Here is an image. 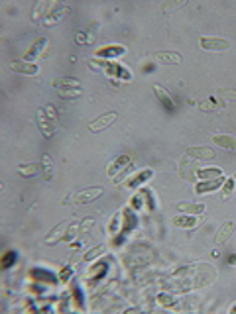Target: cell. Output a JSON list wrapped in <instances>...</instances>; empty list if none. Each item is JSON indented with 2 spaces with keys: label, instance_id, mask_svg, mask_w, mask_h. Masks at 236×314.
Here are the masks:
<instances>
[{
  "label": "cell",
  "instance_id": "obj_1",
  "mask_svg": "<svg viewBox=\"0 0 236 314\" xmlns=\"http://www.w3.org/2000/svg\"><path fill=\"white\" fill-rule=\"evenodd\" d=\"M104 188L102 187H89V188H79L75 192H71L65 200V204H91L97 198H101Z\"/></svg>",
  "mask_w": 236,
  "mask_h": 314
},
{
  "label": "cell",
  "instance_id": "obj_2",
  "mask_svg": "<svg viewBox=\"0 0 236 314\" xmlns=\"http://www.w3.org/2000/svg\"><path fill=\"white\" fill-rule=\"evenodd\" d=\"M35 120H37V128H39V132H41L43 138H51V136L59 130V120L53 118V116H49V112L45 110V106H39V108H37Z\"/></svg>",
  "mask_w": 236,
  "mask_h": 314
},
{
  "label": "cell",
  "instance_id": "obj_3",
  "mask_svg": "<svg viewBox=\"0 0 236 314\" xmlns=\"http://www.w3.org/2000/svg\"><path fill=\"white\" fill-rule=\"evenodd\" d=\"M130 167H132V159H130V156L114 157V161H110V163L106 165V177H108V179H114L118 173H126Z\"/></svg>",
  "mask_w": 236,
  "mask_h": 314
},
{
  "label": "cell",
  "instance_id": "obj_4",
  "mask_svg": "<svg viewBox=\"0 0 236 314\" xmlns=\"http://www.w3.org/2000/svg\"><path fill=\"white\" fill-rule=\"evenodd\" d=\"M152 177H154V171H152V169H142V171H138V173H132L128 179H124V181L120 183V187L122 188H140L142 185H146Z\"/></svg>",
  "mask_w": 236,
  "mask_h": 314
},
{
  "label": "cell",
  "instance_id": "obj_5",
  "mask_svg": "<svg viewBox=\"0 0 236 314\" xmlns=\"http://www.w3.org/2000/svg\"><path fill=\"white\" fill-rule=\"evenodd\" d=\"M69 12H71V6H69V4L55 2V6L51 8V12L47 14V18H45L41 24H43V26H55V24H59L61 20H65V18H67Z\"/></svg>",
  "mask_w": 236,
  "mask_h": 314
},
{
  "label": "cell",
  "instance_id": "obj_6",
  "mask_svg": "<svg viewBox=\"0 0 236 314\" xmlns=\"http://www.w3.org/2000/svg\"><path fill=\"white\" fill-rule=\"evenodd\" d=\"M8 67H10V71H14V73H18V75H28V77L39 73L37 63L26 61L24 57H22V59H12V61L8 63Z\"/></svg>",
  "mask_w": 236,
  "mask_h": 314
},
{
  "label": "cell",
  "instance_id": "obj_7",
  "mask_svg": "<svg viewBox=\"0 0 236 314\" xmlns=\"http://www.w3.org/2000/svg\"><path fill=\"white\" fill-rule=\"evenodd\" d=\"M199 45H201V49H205V51H227L231 47V41L225 39V37L213 35V37H201Z\"/></svg>",
  "mask_w": 236,
  "mask_h": 314
},
{
  "label": "cell",
  "instance_id": "obj_8",
  "mask_svg": "<svg viewBox=\"0 0 236 314\" xmlns=\"http://www.w3.org/2000/svg\"><path fill=\"white\" fill-rule=\"evenodd\" d=\"M116 118H118V114H116L114 110H112V112H104L99 118H95L93 122H89V132L99 134V132H102V130H106V128H110V126L114 124Z\"/></svg>",
  "mask_w": 236,
  "mask_h": 314
},
{
  "label": "cell",
  "instance_id": "obj_9",
  "mask_svg": "<svg viewBox=\"0 0 236 314\" xmlns=\"http://www.w3.org/2000/svg\"><path fill=\"white\" fill-rule=\"evenodd\" d=\"M67 230H69V222H59V224H55V226L49 230V234L45 236L43 242H45L47 246H55V244H59V242L65 240Z\"/></svg>",
  "mask_w": 236,
  "mask_h": 314
},
{
  "label": "cell",
  "instance_id": "obj_10",
  "mask_svg": "<svg viewBox=\"0 0 236 314\" xmlns=\"http://www.w3.org/2000/svg\"><path fill=\"white\" fill-rule=\"evenodd\" d=\"M47 45H49V41L45 39V37H37L34 43L30 45V49L26 51V55H24V59L26 61H32L35 63V59L39 57V55H43L45 51H47Z\"/></svg>",
  "mask_w": 236,
  "mask_h": 314
},
{
  "label": "cell",
  "instance_id": "obj_11",
  "mask_svg": "<svg viewBox=\"0 0 236 314\" xmlns=\"http://www.w3.org/2000/svg\"><path fill=\"white\" fill-rule=\"evenodd\" d=\"M152 91H154V94H156V98L160 100V104L166 108V110H169V112H173L175 110V98H173V94H169L162 85H152Z\"/></svg>",
  "mask_w": 236,
  "mask_h": 314
},
{
  "label": "cell",
  "instance_id": "obj_12",
  "mask_svg": "<svg viewBox=\"0 0 236 314\" xmlns=\"http://www.w3.org/2000/svg\"><path fill=\"white\" fill-rule=\"evenodd\" d=\"M223 183H225V177H219V179H209V181H199L195 185V194H209V192H215L219 188H223Z\"/></svg>",
  "mask_w": 236,
  "mask_h": 314
},
{
  "label": "cell",
  "instance_id": "obj_13",
  "mask_svg": "<svg viewBox=\"0 0 236 314\" xmlns=\"http://www.w3.org/2000/svg\"><path fill=\"white\" fill-rule=\"evenodd\" d=\"M233 234H235V222H233V220H227V222H223V224L219 226V230H217L215 244H219V246L227 244V242L231 240V236H233Z\"/></svg>",
  "mask_w": 236,
  "mask_h": 314
},
{
  "label": "cell",
  "instance_id": "obj_14",
  "mask_svg": "<svg viewBox=\"0 0 236 314\" xmlns=\"http://www.w3.org/2000/svg\"><path fill=\"white\" fill-rule=\"evenodd\" d=\"M126 53V47L120 45V43H112V45H104L97 51V57L99 59H114V57H120Z\"/></svg>",
  "mask_w": 236,
  "mask_h": 314
},
{
  "label": "cell",
  "instance_id": "obj_15",
  "mask_svg": "<svg viewBox=\"0 0 236 314\" xmlns=\"http://www.w3.org/2000/svg\"><path fill=\"white\" fill-rule=\"evenodd\" d=\"M171 224H173L175 228L191 230V228H195V226L199 224V218H197L195 214H183V212H179V214H175V216L171 218Z\"/></svg>",
  "mask_w": 236,
  "mask_h": 314
},
{
  "label": "cell",
  "instance_id": "obj_16",
  "mask_svg": "<svg viewBox=\"0 0 236 314\" xmlns=\"http://www.w3.org/2000/svg\"><path fill=\"white\" fill-rule=\"evenodd\" d=\"M213 144H217L223 150L236 152V136H233V134H215L213 136Z\"/></svg>",
  "mask_w": 236,
  "mask_h": 314
},
{
  "label": "cell",
  "instance_id": "obj_17",
  "mask_svg": "<svg viewBox=\"0 0 236 314\" xmlns=\"http://www.w3.org/2000/svg\"><path fill=\"white\" fill-rule=\"evenodd\" d=\"M187 157H193V159H199V161H211L215 159L217 154L211 150V148H187Z\"/></svg>",
  "mask_w": 236,
  "mask_h": 314
},
{
  "label": "cell",
  "instance_id": "obj_18",
  "mask_svg": "<svg viewBox=\"0 0 236 314\" xmlns=\"http://www.w3.org/2000/svg\"><path fill=\"white\" fill-rule=\"evenodd\" d=\"M154 59L162 65H179L181 55L177 51H158V53H154Z\"/></svg>",
  "mask_w": 236,
  "mask_h": 314
},
{
  "label": "cell",
  "instance_id": "obj_19",
  "mask_svg": "<svg viewBox=\"0 0 236 314\" xmlns=\"http://www.w3.org/2000/svg\"><path fill=\"white\" fill-rule=\"evenodd\" d=\"M55 6V2H37L34 8V12H32V20L34 22H43L45 18H47V14L51 12V8Z\"/></svg>",
  "mask_w": 236,
  "mask_h": 314
},
{
  "label": "cell",
  "instance_id": "obj_20",
  "mask_svg": "<svg viewBox=\"0 0 236 314\" xmlns=\"http://www.w3.org/2000/svg\"><path fill=\"white\" fill-rule=\"evenodd\" d=\"M53 87L59 91H81V83L73 77H67V79H55L53 81Z\"/></svg>",
  "mask_w": 236,
  "mask_h": 314
},
{
  "label": "cell",
  "instance_id": "obj_21",
  "mask_svg": "<svg viewBox=\"0 0 236 314\" xmlns=\"http://www.w3.org/2000/svg\"><path fill=\"white\" fill-rule=\"evenodd\" d=\"M16 171H18L20 177L30 179V177H35V175L41 171V163H20V165L16 167Z\"/></svg>",
  "mask_w": 236,
  "mask_h": 314
},
{
  "label": "cell",
  "instance_id": "obj_22",
  "mask_svg": "<svg viewBox=\"0 0 236 314\" xmlns=\"http://www.w3.org/2000/svg\"><path fill=\"white\" fill-rule=\"evenodd\" d=\"M177 210L183 212V214H195L199 216L205 212V204H199V202H177Z\"/></svg>",
  "mask_w": 236,
  "mask_h": 314
},
{
  "label": "cell",
  "instance_id": "obj_23",
  "mask_svg": "<svg viewBox=\"0 0 236 314\" xmlns=\"http://www.w3.org/2000/svg\"><path fill=\"white\" fill-rule=\"evenodd\" d=\"M197 177L201 181H209V179H219V177H225V175H223L221 167H199L197 169Z\"/></svg>",
  "mask_w": 236,
  "mask_h": 314
},
{
  "label": "cell",
  "instance_id": "obj_24",
  "mask_svg": "<svg viewBox=\"0 0 236 314\" xmlns=\"http://www.w3.org/2000/svg\"><path fill=\"white\" fill-rule=\"evenodd\" d=\"M41 173H43V179L45 181H51L53 179V159L49 154H43L41 156Z\"/></svg>",
  "mask_w": 236,
  "mask_h": 314
},
{
  "label": "cell",
  "instance_id": "obj_25",
  "mask_svg": "<svg viewBox=\"0 0 236 314\" xmlns=\"http://www.w3.org/2000/svg\"><path fill=\"white\" fill-rule=\"evenodd\" d=\"M104 253H106V246H104V244H99V246H95V248H91L89 251L83 253V261H95L97 257H101Z\"/></svg>",
  "mask_w": 236,
  "mask_h": 314
},
{
  "label": "cell",
  "instance_id": "obj_26",
  "mask_svg": "<svg viewBox=\"0 0 236 314\" xmlns=\"http://www.w3.org/2000/svg\"><path fill=\"white\" fill-rule=\"evenodd\" d=\"M235 190H236L235 179H233V177H231V179H225V183H223V194L229 196V194H233Z\"/></svg>",
  "mask_w": 236,
  "mask_h": 314
},
{
  "label": "cell",
  "instance_id": "obj_27",
  "mask_svg": "<svg viewBox=\"0 0 236 314\" xmlns=\"http://www.w3.org/2000/svg\"><path fill=\"white\" fill-rule=\"evenodd\" d=\"M122 214H124V212H116V214L112 216V222L108 224V232H110V234H116V230H118V226H120V218H122Z\"/></svg>",
  "mask_w": 236,
  "mask_h": 314
},
{
  "label": "cell",
  "instance_id": "obj_28",
  "mask_svg": "<svg viewBox=\"0 0 236 314\" xmlns=\"http://www.w3.org/2000/svg\"><path fill=\"white\" fill-rule=\"evenodd\" d=\"M83 93V89L81 91H59V98H63V100H75V98H79Z\"/></svg>",
  "mask_w": 236,
  "mask_h": 314
},
{
  "label": "cell",
  "instance_id": "obj_29",
  "mask_svg": "<svg viewBox=\"0 0 236 314\" xmlns=\"http://www.w3.org/2000/svg\"><path fill=\"white\" fill-rule=\"evenodd\" d=\"M217 96H219V98H227V100H236V91H231V89H219V91H217Z\"/></svg>",
  "mask_w": 236,
  "mask_h": 314
},
{
  "label": "cell",
  "instance_id": "obj_30",
  "mask_svg": "<svg viewBox=\"0 0 236 314\" xmlns=\"http://www.w3.org/2000/svg\"><path fill=\"white\" fill-rule=\"evenodd\" d=\"M14 259H16V253H14V251H8V253L4 255V259H2V267L8 269V267H10V261H14Z\"/></svg>",
  "mask_w": 236,
  "mask_h": 314
},
{
  "label": "cell",
  "instance_id": "obj_31",
  "mask_svg": "<svg viewBox=\"0 0 236 314\" xmlns=\"http://www.w3.org/2000/svg\"><path fill=\"white\" fill-rule=\"evenodd\" d=\"M181 6H185V2L181 0V2H168L166 6H164V12L168 14V12H171V10H177V8H181Z\"/></svg>",
  "mask_w": 236,
  "mask_h": 314
},
{
  "label": "cell",
  "instance_id": "obj_32",
  "mask_svg": "<svg viewBox=\"0 0 236 314\" xmlns=\"http://www.w3.org/2000/svg\"><path fill=\"white\" fill-rule=\"evenodd\" d=\"M93 224H95V218H91V216H89V218H85V220H83V224L79 226V232H87V230H89Z\"/></svg>",
  "mask_w": 236,
  "mask_h": 314
},
{
  "label": "cell",
  "instance_id": "obj_33",
  "mask_svg": "<svg viewBox=\"0 0 236 314\" xmlns=\"http://www.w3.org/2000/svg\"><path fill=\"white\" fill-rule=\"evenodd\" d=\"M199 108H203V110H217V106L213 102H199Z\"/></svg>",
  "mask_w": 236,
  "mask_h": 314
},
{
  "label": "cell",
  "instance_id": "obj_34",
  "mask_svg": "<svg viewBox=\"0 0 236 314\" xmlns=\"http://www.w3.org/2000/svg\"><path fill=\"white\" fill-rule=\"evenodd\" d=\"M71 273H73V271H71V267H65V271H61V279H63V281H67L69 277H71Z\"/></svg>",
  "mask_w": 236,
  "mask_h": 314
},
{
  "label": "cell",
  "instance_id": "obj_35",
  "mask_svg": "<svg viewBox=\"0 0 236 314\" xmlns=\"http://www.w3.org/2000/svg\"><path fill=\"white\" fill-rule=\"evenodd\" d=\"M75 41H77V43H83V41H85V35H83L81 31H77V33H75Z\"/></svg>",
  "mask_w": 236,
  "mask_h": 314
},
{
  "label": "cell",
  "instance_id": "obj_36",
  "mask_svg": "<svg viewBox=\"0 0 236 314\" xmlns=\"http://www.w3.org/2000/svg\"><path fill=\"white\" fill-rule=\"evenodd\" d=\"M229 263H231V265H236V253H235V255H231V257H229Z\"/></svg>",
  "mask_w": 236,
  "mask_h": 314
},
{
  "label": "cell",
  "instance_id": "obj_37",
  "mask_svg": "<svg viewBox=\"0 0 236 314\" xmlns=\"http://www.w3.org/2000/svg\"><path fill=\"white\" fill-rule=\"evenodd\" d=\"M231 313H236V305H233V307H231Z\"/></svg>",
  "mask_w": 236,
  "mask_h": 314
},
{
  "label": "cell",
  "instance_id": "obj_38",
  "mask_svg": "<svg viewBox=\"0 0 236 314\" xmlns=\"http://www.w3.org/2000/svg\"><path fill=\"white\" fill-rule=\"evenodd\" d=\"M233 179H235V185H236V173H235V175H233Z\"/></svg>",
  "mask_w": 236,
  "mask_h": 314
}]
</instances>
